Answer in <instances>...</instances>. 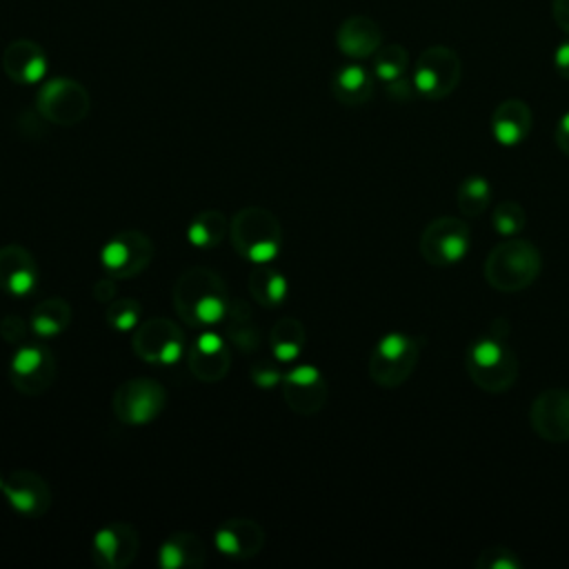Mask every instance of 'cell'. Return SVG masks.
<instances>
[{"label":"cell","instance_id":"6da1fadb","mask_svg":"<svg viewBox=\"0 0 569 569\" xmlns=\"http://www.w3.org/2000/svg\"><path fill=\"white\" fill-rule=\"evenodd\" d=\"M542 271V256L538 247L518 236L498 242L485 260V280L491 289L516 293L536 282Z\"/></svg>","mask_w":569,"mask_h":569},{"label":"cell","instance_id":"7a4b0ae2","mask_svg":"<svg viewBox=\"0 0 569 569\" xmlns=\"http://www.w3.org/2000/svg\"><path fill=\"white\" fill-rule=\"evenodd\" d=\"M465 367L476 387L489 393L507 391L518 378V358L500 336L476 338L465 356Z\"/></svg>","mask_w":569,"mask_h":569},{"label":"cell","instance_id":"3957f363","mask_svg":"<svg viewBox=\"0 0 569 569\" xmlns=\"http://www.w3.org/2000/svg\"><path fill=\"white\" fill-rule=\"evenodd\" d=\"M420 358V340L391 331L382 336L369 356V376L376 385L393 389L411 378Z\"/></svg>","mask_w":569,"mask_h":569},{"label":"cell","instance_id":"277c9868","mask_svg":"<svg viewBox=\"0 0 569 569\" xmlns=\"http://www.w3.org/2000/svg\"><path fill=\"white\" fill-rule=\"evenodd\" d=\"M231 240L236 251L244 253L253 264H267L280 249L278 220L258 207L242 209L231 222Z\"/></svg>","mask_w":569,"mask_h":569},{"label":"cell","instance_id":"5b68a950","mask_svg":"<svg viewBox=\"0 0 569 569\" xmlns=\"http://www.w3.org/2000/svg\"><path fill=\"white\" fill-rule=\"evenodd\" d=\"M462 78V62L458 53L445 44L427 47L413 67L411 82L418 96L427 100H442L458 87Z\"/></svg>","mask_w":569,"mask_h":569},{"label":"cell","instance_id":"8992f818","mask_svg":"<svg viewBox=\"0 0 569 569\" xmlns=\"http://www.w3.org/2000/svg\"><path fill=\"white\" fill-rule=\"evenodd\" d=\"M471 244L469 224L458 216H440L420 233V253L433 267H451L460 262Z\"/></svg>","mask_w":569,"mask_h":569},{"label":"cell","instance_id":"52a82bcc","mask_svg":"<svg viewBox=\"0 0 569 569\" xmlns=\"http://www.w3.org/2000/svg\"><path fill=\"white\" fill-rule=\"evenodd\" d=\"M36 104L44 120L73 127L87 118L91 100L80 82L71 78H51L40 87Z\"/></svg>","mask_w":569,"mask_h":569},{"label":"cell","instance_id":"ba28073f","mask_svg":"<svg viewBox=\"0 0 569 569\" xmlns=\"http://www.w3.org/2000/svg\"><path fill=\"white\" fill-rule=\"evenodd\" d=\"M164 389L149 378L127 380L116 389L113 411L124 425H147L164 407Z\"/></svg>","mask_w":569,"mask_h":569},{"label":"cell","instance_id":"9c48e42d","mask_svg":"<svg viewBox=\"0 0 569 569\" xmlns=\"http://www.w3.org/2000/svg\"><path fill=\"white\" fill-rule=\"evenodd\" d=\"M151 256V240L142 231H122L102 247L100 262L113 278H131L147 267Z\"/></svg>","mask_w":569,"mask_h":569},{"label":"cell","instance_id":"30bf717a","mask_svg":"<svg viewBox=\"0 0 569 569\" xmlns=\"http://www.w3.org/2000/svg\"><path fill=\"white\" fill-rule=\"evenodd\" d=\"M131 345H133L136 353L147 362L173 365L184 353L180 329L164 318H153V320L142 322L138 327Z\"/></svg>","mask_w":569,"mask_h":569},{"label":"cell","instance_id":"8fae6325","mask_svg":"<svg viewBox=\"0 0 569 569\" xmlns=\"http://www.w3.org/2000/svg\"><path fill=\"white\" fill-rule=\"evenodd\" d=\"M531 429L547 442H569V389L540 391L529 409Z\"/></svg>","mask_w":569,"mask_h":569},{"label":"cell","instance_id":"7c38bea8","mask_svg":"<svg viewBox=\"0 0 569 569\" xmlns=\"http://www.w3.org/2000/svg\"><path fill=\"white\" fill-rule=\"evenodd\" d=\"M56 376V360L40 345H22L9 365V378L22 393H40L49 389Z\"/></svg>","mask_w":569,"mask_h":569},{"label":"cell","instance_id":"4fadbf2b","mask_svg":"<svg viewBox=\"0 0 569 569\" xmlns=\"http://www.w3.org/2000/svg\"><path fill=\"white\" fill-rule=\"evenodd\" d=\"M284 402L298 413H316L327 402V385L311 365H298L284 376Z\"/></svg>","mask_w":569,"mask_h":569},{"label":"cell","instance_id":"5bb4252c","mask_svg":"<svg viewBox=\"0 0 569 569\" xmlns=\"http://www.w3.org/2000/svg\"><path fill=\"white\" fill-rule=\"evenodd\" d=\"M7 502L22 516L38 518L49 509L51 493L47 482L33 471H13L2 485Z\"/></svg>","mask_w":569,"mask_h":569},{"label":"cell","instance_id":"9a60e30c","mask_svg":"<svg viewBox=\"0 0 569 569\" xmlns=\"http://www.w3.org/2000/svg\"><path fill=\"white\" fill-rule=\"evenodd\" d=\"M2 69L18 84H36L47 73V53L33 40H13L2 51Z\"/></svg>","mask_w":569,"mask_h":569},{"label":"cell","instance_id":"2e32d148","mask_svg":"<svg viewBox=\"0 0 569 569\" xmlns=\"http://www.w3.org/2000/svg\"><path fill=\"white\" fill-rule=\"evenodd\" d=\"M336 44L347 58L365 60L382 47V29L369 16H351L340 22L336 31Z\"/></svg>","mask_w":569,"mask_h":569},{"label":"cell","instance_id":"e0dca14e","mask_svg":"<svg viewBox=\"0 0 569 569\" xmlns=\"http://www.w3.org/2000/svg\"><path fill=\"white\" fill-rule=\"evenodd\" d=\"M533 127V113L520 98L502 100L491 113V136L502 147L520 144Z\"/></svg>","mask_w":569,"mask_h":569},{"label":"cell","instance_id":"ac0fdd59","mask_svg":"<svg viewBox=\"0 0 569 569\" xmlns=\"http://www.w3.org/2000/svg\"><path fill=\"white\" fill-rule=\"evenodd\" d=\"M138 536L129 525L116 522L93 536V553L98 565L109 569H120L136 558Z\"/></svg>","mask_w":569,"mask_h":569},{"label":"cell","instance_id":"d6986e66","mask_svg":"<svg viewBox=\"0 0 569 569\" xmlns=\"http://www.w3.org/2000/svg\"><path fill=\"white\" fill-rule=\"evenodd\" d=\"M229 353L222 338L213 331H204L187 351V365L191 373L200 380L213 382L220 380L229 371Z\"/></svg>","mask_w":569,"mask_h":569},{"label":"cell","instance_id":"ffe728a7","mask_svg":"<svg viewBox=\"0 0 569 569\" xmlns=\"http://www.w3.org/2000/svg\"><path fill=\"white\" fill-rule=\"evenodd\" d=\"M262 527L249 518L227 520L216 531V547L220 553L231 558H251L262 549Z\"/></svg>","mask_w":569,"mask_h":569},{"label":"cell","instance_id":"44dd1931","mask_svg":"<svg viewBox=\"0 0 569 569\" xmlns=\"http://www.w3.org/2000/svg\"><path fill=\"white\" fill-rule=\"evenodd\" d=\"M38 282L36 262L31 253L22 247L9 244L0 249V287L13 296H24L33 291Z\"/></svg>","mask_w":569,"mask_h":569},{"label":"cell","instance_id":"7402d4cb","mask_svg":"<svg viewBox=\"0 0 569 569\" xmlns=\"http://www.w3.org/2000/svg\"><path fill=\"white\" fill-rule=\"evenodd\" d=\"M216 291H224V287H222L220 278L213 271L202 269V267L184 271L182 278L176 282V289H173V302H176V309H178L180 318H184L189 322L193 307L204 296L216 293Z\"/></svg>","mask_w":569,"mask_h":569},{"label":"cell","instance_id":"603a6c76","mask_svg":"<svg viewBox=\"0 0 569 569\" xmlns=\"http://www.w3.org/2000/svg\"><path fill=\"white\" fill-rule=\"evenodd\" d=\"M331 91L338 102L347 107L365 104L373 96V78L362 64H345L331 80Z\"/></svg>","mask_w":569,"mask_h":569},{"label":"cell","instance_id":"cb8c5ba5","mask_svg":"<svg viewBox=\"0 0 569 569\" xmlns=\"http://www.w3.org/2000/svg\"><path fill=\"white\" fill-rule=\"evenodd\" d=\"M204 545L196 533H173L160 547V565L164 569L200 567L207 560Z\"/></svg>","mask_w":569,"mask_h":569},{"label":"cell","instance_id":"d4e9b609","mask_svg":"<svg viewBox=\"0 0 569 569\" xmlns=\"http://www.w3.org/2000/svg\"><path fill=\"white\" fill-rule=\"evenodd\" d=\"M71 320V309L64 300H47V302H40L33 311H31V318H29V327L36 336L40 338H53L58 336Z\"/></svg>","mask_w":569,"mask_h":569},{"label":"cell","instance_id":"484cf974","mask_svg":"<svg viewBox=\"0 0 569 569\" xmlns=\"http://www.w3.org/2000/svg\"><path fill=\"white\" fill-rule=\"evenodd\" d=\"M251 293L260 305H280L287 296V280L267 264H256L251 271Z\"/></svg>","mask_w":569,"mask_h":569},{"label":"cell","instance_id":"4316f807","mask_svg":"<svg viewBox=\"0 0 569 569\" xmlns=\"http://www.w3.org/2000/svg\"><path fill=\"white\" fill-rule=\"evenodd\" d=\"M458 209L462 211V216H478L487 209L489 200H491V184L485 176H467L460 184H458Z\"/></svg>","mask_w":569,"mask_h":569},{"label":"cell","instance_id":"83f0119b","mask_svg":"<svg viewBox=\"0 0 569 569\" xmlns=\"http://www.w3.org/2000/svg\"><path fill=\"white\" fill-rule=\"evenodd\" d=\"M302 342H305V329L298 320L293 318H282L273 331H271V349H273V356L282 362L287 360H293L298 358L300 349H302Z\"/></svg>","mask_w":569,"mask_h":569},{"label":"cell","instance_id":"f1b7e54d","mask_svg":"<svg viewBox=\"0 0 569 569\" xmlns=\"http://www.w3.org/2000/svg\"><path fill=\"white\" fill-rule=\"evenodd\" d=\"M373 76L382 82H391L407 73L409 53L402 44H382L373 56Z\"/></svg>","mask_w":569,"mask_h":569},{"label":"cell","instance_id":"f546056e","mask_svg":"<svg viewBox=\"0 0 569 569\" xmlns=\"http://www.w3.org/2000/svg\"><path fill=\"white\" fill-rule=\"evenodd\" d=\"M224 236V216L218 211H204L198 218L191 220L187 229V238L193 247L211 249L216 247Z\"/></svg>","mask_w":569,"mask_h":569},{"label":"cell","instance_id":"4dcf8cb0","mask_svg":"<svg viewBox=\"0 0 569 569\" xmlns=\"http://www.w3.org/2000/svg\"><path fill=\"white\" fill-rule=\"evenodd\" d=\"M525 224H527V213L522 204L516 200H502L491 211V227L502 238L518 236L525 229Z\"/></svg>","mask_w":569,"mask_h":569},{"label":"cell","instance_id":"1f68e13d","mask_svg":"<svg viewBox=\"0 0 569 569\" xmlns=\"http://www.w3.org/2000/svg\"><path fill=\"white\" fill-rule=\"evenodd\" d=\"M478 569H520L522 560L507 547H487L473 560Z\"/></svg>","mask_w":569,"mask_h":569},{"label":"cell","instance_id":"d6a6232c","mask_svg":"<svg viewBox=\"0 0 569 569\" xmlns=\"http://www.w3.org/2000/svg\"><path fill=\"white\" fill-rule=\"evenodd\" d=\"M107 320L118 331H129L140 320V307L136 300H118L111 302L107 309Z\"/></svg>","mask_w":569,"mask_h":569},{"label":"cell","instance_id":"836d02e7","mask_svg":"<svg viewBox=\"0 0 569 569\" xmlns=\"http://www.w3.org/2000/svg\"><path fill=\"white\" fill-rule=\"evenodd\" d=\"M387 93L393 100H411L413 96H418L411 78H407V76H400V78L387 82Z\"/></svg>","mask_w":569,"mask_h":569},{"label":"cell","instance_id":"e575fe53","mask_svg":"<svg viewBox=\"0 0 569 569\" xmlns=\"http://www.w3.org/2000/svg\"><path fill=\"white\" fill-rule=\"evenodd\" d=\"M0 333H2V338H4L7 342H18V340L24 338L27 325H24L18 316H7V318L2 320V325H0Z\"/></svg>","mask_w":569,"mask_h":569},{"label":"cell","instance_id":"d590c367","mask_svg":"<svg viewBox=\"0 0 569 569\" xmlns=\"http://www.w3.org/2000/svg\"><path fill=\"white\" fill-rule=\"evenodd\" d=\"M553 69L558 71V76L569 80V38L562 40L556 51H553Z\"/></svg>","mask_w":569,"mask_h":569},{"label":"cell","instance_id":"8d00e7d4","mask_svg":"<svg viewBox=\"0 0 569 569\" xmlns=\"http://www.w3.org/2000/svg\"><path fill=\"white\" fill-rule=\"evenodd\" d=\"M551 18L565 33H569V0H551Z\"/></svg>","mask_w":569,"mask_h":569},{"label":"cell","instance_id":"74e56055","mask_svg":"<svg viewBox=\"0 0 569 569\" xmlns=\"http://www.w3.org/2000/svg\"><path fill=\"white\" fill-rule=\"evenodd\" d=\"M553 138H556L558 149H560L565 156H569V111L562 113V118L558 120V127H556Z\"/></svg>","mask_w":569,"mask_h":569},{"label":"cell","instance_id":"f35d334b","mask_svg":"<svg viewBox=\"0 0 569 569\" xmlns=\"http://www.w3.org/2000/svg\"><path fill=\"white\" fill-rule=\"evenodd\" d=\"M253 382H256L258 387L269 389V387H273V385H278V382H280V376H278V371H276V369L262 367V369H256V371H253Z\"/></svg>","mask_w":569,"mask_h":569},{"label":"cell","instance_id":"ab89813d","mask_svg":"<svg viewBox=\"0 0 569 569\" xmlns=\"http://www.w3.org/2000/svg\"><path fill=\"white\" fill-rule=\"evenodd\" d=\"M109 284H111L109 280H102V282L96 284V298H98L100 302H109V300H111L113 287H109Z\"/></svg>","mask_w":569,"mask_h":569},{"label":"cell","instance_id":"60d3db41","mask_svg":"<svg viewBox=\"0 0 569 569\" xmlns=\"http://www.w3.org/2000/svg\"><path fill=\"white\" fill-rule=\"evenodd\" d=\"M2 485H4V478H2V476H0V489H2Z\"/></svg>","mask_w":569,"mask_h":569}]
</instances>
